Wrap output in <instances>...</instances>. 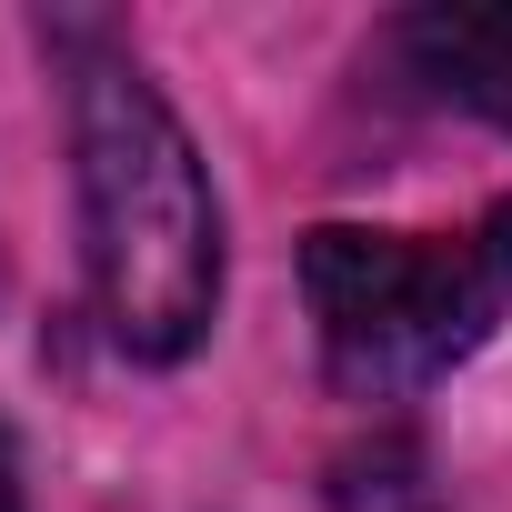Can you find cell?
<instances>
[{
    "label": "cell",
    "mask_w": 512,
    "mask_h": 512,
    "mask_svg": "<svg viewBox=\"0 0 512 512\" xmlns=\"http://www.w3.org/2000/svg\"><path fill=\"white\" fill-rule=\"evenodd\" d=\"M71 171L101 332L131 362H191L221 322V201L141 61L101 51L71 71Z\"/></svg>",
    "instance_id": "6da1fadb"
},
{
    "label": "cell",
    "mask_w": 512,
    "mask_h": 512,
    "mask_svg": "<svg viewBox=\"0 0 512 512\" xmlns=\"http://www.w3.org/2000/svg\"><path fill=\"white\" fill-rule=\"evenodd\" d=\"M0 512H21V442H11V422H0Z\"/></svg>",
    "instance_id": "277c9868"
},
{
    "label": "cell",
    "mask_w": 512,
    "mask_h": 512,
    "mask_svg": "<svg viewBox=\"0 0 512 512\" xmlns=\"http://www.w3.org/2000/svg\"><path fill=\"white\" fill-rule=\"evenodd\" d=\"M302 292H312L332 382L352 402H402L502 332V312H512V201H492L472 231L322 221L302 241Z\"/></svg>",
    "instance_id": "7a4b0ae2"
},
{
    "label": "cell",
    "mask_w": 512,
    "mask_h": 512,
    "mask_svg": "<svg viewBox=\"0 0 512 512\" xmlns=\"http://www.w3.org/2000/svg\"><path fill=\"white\" fill-rule=\"evenodd\" d=\"M402 51H412V71H422L442 101H462V111H482V121L512 131V0L412 11V21H402Z\"/></svg>",
    "instance_id": "3957f363"
}]
</instances>
